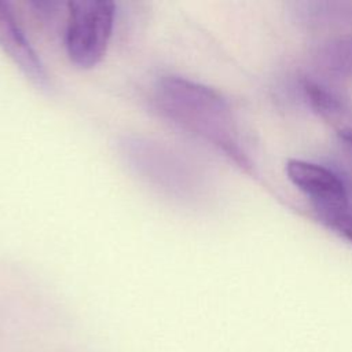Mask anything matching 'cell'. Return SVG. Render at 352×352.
<instances>
[{"label": "cell", "mask_w": 352, "mask_h": 352, "mask_svg": "<svg viewBox=\"0 0 352 352\" xmlns=\"http://www.w3.org/2000/svg\"><path fill=\"white\" fill-rule=\"evenodd\" d=\"M154 102L180 129L206 142L245 172L252 170L232 107L216 89L184 77L165 76L154 88Z\"/></svg>", "instance_id": "obj_1"}, {"label": "cell", "mask_w": 352, "mask_h": 352, "mask_svg": "<svg viewBox=\"0 0 352 352\" xmlns=\"http://www.w3.org/2000/svg\"><path fill=\"white\" fill-rule=\"evenodd\" d=\"M65 48L80 69L95 67L104 56L114 26L116 6L107 0H73L66 3Z\"/></svg>", "instance_id": "obj_2"}, {"label": "cell", "mask_w": 352, "mask_h": 352, "mask_svg": "<svg viewBox=\"0 0 352 352\" xmlns=\"http://www.w3.org/2000/svg\"><path fill=\"white\" fill-rule=\"evenodd\" d=\"M286 175L308 197L319 220L349 210L345 184L329 168L302 160H289Z\"/></svg>", "instance_id": "obj_3"}, {"label": "cell", "mask_w": 352, "mask_h": 352, "mask_svg": "<svg viewBox=\"0 0 352 352\" xmlns=\"http://www.w3.org/2000/svg\"><path fill=\"white\" fill-rule=\"evenodd\" d=\"M0 48L37 88H51L50 76L37 52L30 45L8 4L0 1Z\"/></svg>", "instance_id": "obj_4"}, {"label": "cell", "mask_w": 352, "mask_h": 352, "mask_svg": "<svg viewBox=\"0 0 352 352\" xmlns=\"http://www.w3.org/2000/svg\"><path fill=\"white\" fill-rule=\"evenodd\" d=\"M302 88L314 111L352 147V106L315 81H304Z\"/></svg>", "instance_id": "obj_5"}, {"label": "cell", "mask_w": 352, "mask_h": 352, "mask_svg": "<svg viewBox=\"0 0 352 352\" xmlns=\"http://www.w3.org/2000/svg\"><path fill=\"white\" fill-rule=\"evenodd\" d=\"M318 60L331 73L352 76V32L326 40L318 50Z\"/></svg>", "instance_id": "obj_6"}, {"label": "cell", "mask_w": 352, "mask_h": 352, "mask_svg": "<svg viewBox=\"0 0 352 352\" xmlns=\"http://www.w3.org/2000/svg\"><path fill=\"white\" fill-rule=\"evenodd\" d=\"M320 221L329 228L334 230L337 234L352 242V212L346 210L342 213L331 214L320 219Z\"/></svg>", "instance_id": "obj_7"}]
</instances>
